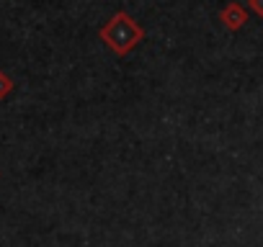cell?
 <instances>
[{
    "instance_id": "4",
    "label": "cell",
    "mask_w": 263,
    "mask_h": 247,
    "mask_svg": "<svg viewBox=\"0 0 263 247\" xmlns=\"http://www.w3.org/2000/svg\"><path fill=\"white\" fill-rule=\"evenodd\" d=\"M8 88H11V83H8L3 75H0V93H3V90H8Z\"/></svg>"
},
{
    "instance_id": "2",
    "label": "cell",
    "mask_w": 263,
    "mask_h": 247,
    "mask_svg": "<svg viewBox=\"0 0 263 247\" xmlns=\"http://www.w3.org/2000/svg\"><path fill=\"white\" fill-rule=\"evenodd\" d=\"M222 21H224L230 29H237V26L245 21V13L240 11V6H230V8L222 13Z\"/></svg>"
},
{
    "instance_id": "3",
    "label": "cell",
    "mask_w": 263,
    "mask_h": 247,
    "mask_svg": "<svg viewBox=\"0 0 263 247\" xmlns=\"http://www.w3.org/2000/svg\"><path fill=\"white\" fill-rule=\"evenodd\" d=\"M250 6L255 8V13H260V16H263V0H250Z\"/></svg>"
},
{
    "instance_id": "1",
    "label": "cell",
    "mask_w": 263,
    "mask_h": 247,
    "mask_svg": "<svg viewBox=\"0 0 263 247\" xmlns=\"http://www.w3.org/2000/svg\"><path fill=\"white\" fill-rule=\"evenodd\" d=\"M140 36H142V31L137 29V24L132 21L126 13L114 16V21L103 29V39H106L108 47H111L114 52H119V54H126L132 47L140 42Z\"/></svg>"
}]
</instances>
